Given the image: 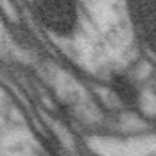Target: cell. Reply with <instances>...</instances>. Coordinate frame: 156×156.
Returning <instances> with one entry per match:
<instances>
[{
  "instance_id": "6da1fadb",
  "label": "cell",
  "mask_w": 156,
  "mask_h": 156,
  "mask_svg": "<svg viewBox=\"0 0 156 156\" xmlns=\"http://www.w3.org/2000/svg\"><path fill=\"white\" fill-rule=\"evenodd\" d=\"M36 15L41 23L58 34H70L77 25V5L74 0H36Z\"/></svg>"
},
{
  "instance_id": "7a4b0ae2",
  "label": "cell",
  "mask_w": 156,
  "mask_h": 156,
  "mask_svg": "<svg viewBox=\"0 0 156 156\" xmlns=\"http://www.w3.org/2000/svg\"><path fill=\"white\" fill-rule=\"evenodd\" d=\"M138 22L147 31L149 40L156 45V0H133Z\"/></svg>"
},
{
  "instance_id": "3957f363",
  "label": "cell",
  "mask_w": 156,
  "mask_h": 156,
  "mask_svg": "<svg viewBox=\"0 0 156 156\" xmlns=\"http://www.w3.org/2000/svg\"><path fill=\"white\" fill-rule=\"evenodd\" d=\"M111 90L117 94V97L126 102V104H133V102H136V88H135V84L129 81V79L126 77V76H113L111 77Z\"/></svg>"
}]
</instances>
